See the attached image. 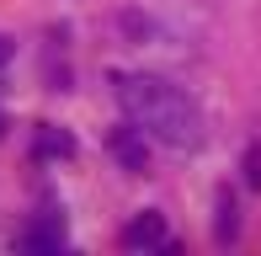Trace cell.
Wrapping results in <instances>:
<instances>
[{
  "label": "cell",
  "instance_id": "8992f818",
  "mask_svg": "<svg viewBox=\"0 0 261 256\" xmlns=\"http://www.w3.org/2000/svg\"><path fill=\"white\" fill-rule=\"evenodd\" d=\"M234 235H240V214H234V192H219V240L229 246Z\"/></svg>",
  "mask_w": 261,
  "mask_h": 256
},
{
  "label": "cell",
  "instance_id": "5b68a950",
  "mask_svg": "<svg viewBox=\"0 0 261 256\" xmlns=\"http://www.w3.org/2000/svg\"><path fill=\"white\" fill-rule=\"evenodd\" d=\"M64 246V224H32L21 235V251H59Z\"/></svg>",
  "mask_w": 261,
  "mask_h": 256
},
{
  "label": "cell",
  "instance_id": "7a4b0ae2",
  "mask_svg": "<svg viewBox=\"0 0 261 256\" xmlns=\"http://www.w3.org/2000/svg\"><path fill=\"white\" fill-rule=\"evenodd\" d=\"M107 149H112V160H117V166H123V171H134V176H139V171H149V144H144V128H112V139H107Z\"/></svg>",
  "mask_w": 261,
  "mask_h": 256
},
{
  "label": "cell",
  "instance_id": "6da1fadb",
  "mask_svg": "<svg viewBox=\"0 0 261 256\" xmlns=\"http://www.w3.org/2000/svg\"><path fill=\"white\" fill-rule=\"evenodd\" d=\"M117 101H123L128 123H139L144 134H155L171 149H197V139H203L197 101L160 75H123L117 80Z\"/></svg>",
  "mask_w": 261,
  "mask_h": 256
},
{
  "label": "cell",
  "instance_id": "277c9868",
  "mask_svg": "<svg viewBox=\"0 0 261 256\" xmlns=\"http://www.w3.org/2000/svg\"><path fill=\"white\" fill-rule=\"evenodd\" d=\"M64 155H75V139L64 128H43L38 134V160H64Z\"/></svg>",
  "mask_w": 261,
  "mask_h": 256
},
{
  "label": "cell",
  "instance_id": "9c48e42d",
  "mask_svg": "<svg viewBox=\"0 0 261 256\" xmlns=\"http://www.w3.org/2000/svg\"><path fill=\"white\" fill-rule=\"evenodd\" d=\"M0 128H6V118H0Z\"/></svg>",
  "mask_w": 261,
  "mask_h": 256
},
{
  "label": "cell",
  "instance_id": "52a82bcc",
  "mask_svg": "<svg viewBox=\"0 0 261 256\" xmlns=\"http://www.w3.org/2000/svg\"><path fill=\"white\" fill-rule=\"evenodd\" d=\"M245 182H251V187L261 192V144H251V149H245Z\"/></svg>",
  "mask_w": 261,
  "mask_h": 256
},
{
  "label": "cell",
  "instance_id": "3957f363",
  "mask_svg": "<svg viewBox=\"0 0 261 256\" xmlns=\"http://www.w3.org/2000/svg\"><path fill=\"white\" fill-rule=\"evenodd\" d=\"M123 246H128V251H160V246H171V235H165V219L155 214V208H144L139 219H128Z\"/></svg>",
  "mask_w": 261,
  "mask_h": 256
},
{
  "label": "cell",
  "instance_id": "ba28073f",
  "mask_svg": "<svg viewBox=\"0 0 261 256\" xmlns=\"http://www.w3.org/2000/svg\"><path fill=\"white\" fill-rule=\"evenodd\" d=\"M6 64H11V43L0 38V69H6Z\"/></svg>",
  "mask_w": 261,
  "mask_h": 256
}]
</instances>
